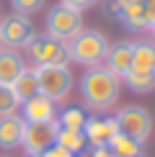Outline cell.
<instances>
[{
    "mask_svg": "<svg viewBox=\"0 0 155 157\" xmlns=\"http://www.w3.org/2000/svg\"><path fill=\"white\" fill-rule=\"evenodd\" d=\"M96 3H98V0H60V5H67V8H73V10H78V13L93 8Z\"/></svg>",
    "mask_w": 155,
    "mask_h": 157,
    "instance_id": "cell-23",
    "label": "cell"
},
{
    "mask_svg": "<svg viewBox=\"0 0 155 157\" xmlns=\"http://www.w3.org/2000/svg\"><path fill=\"white\" fill-rule=\"evenodd\" d=\"M67 44V54L70 59L83 64V67H98V64L106 59V52H109V39L101 34V31H93V29H83L70 39Z\"/></svg>",
    "mask_w": 155,
    "mask_h": 157,
    "instance_id": "cell-2",
    "label": "cell"
},
{
    "mask_svg": "<svg viewBox=\"0 0 155 157\" xmlns=\"http://www.w3.org/2000/svg\"><path fill=\"white\" fill-rule=\"evenodd\" d=\"M23 126H26V121L18 113L0 116V149H16V147H21Z\"/></svg>",
    "mask_w": 155,
    "mask_h": 157,
    "instance_id": "cell-11",
    "label": "cell"
},
{
    "mask_svg": "<svg viewBox=\"0 0 155 157\" xmlns=\"http://www.w3.org/2000/svg\"><path fill=\"white\" fill-rule=\"evenodd\" d=\"M132 70L155 75V44H147V41H137V44H134V52H132Z\"/></svg>",
    "mask_w": 155,
    "mask_h": 157,
    "instance_id": "cell-15",
    "label": "cell"
},
{
    "mask_svg": "<svg viewBox=\"0 0 155 157\" xmlns=\"http://www.w3.org/2000/svg\"><path fill=\"white\" fill-rule=\"evenodd\" d=\"M57 121H60L62 129H83V124H85V113H83V108H65Z\"/></svg>",
    "mask_w": 155,
    "mask_h": 157,
    "instance_id": "cell-21",
    "label": "cell"
},
{
    "mask_svg": "<svg viewBox=\"0 0 155 157\" xmlns=\"http://www.w3.org/2000/svg\"><path fill=\"white\" fill-rule=\"evenodd\" d=\"M39 80V93L47 95L49 101H65L73 90V75L67 64H36L34 67Z\"/></svg>",
    "mask_w": 155,
    "mask_h": 157,
    "instance_id": "cell-3",
    "label": "cell"
},
{
    "mask_svg": "<svg viewBox=\"0 0 155 157\" xmlns=\"http://www.w3.org/2000/svg\"><path fill=\"white\" fill-rule=\"evenodd\" d=\"M39 157H75L73 152H70V149H65V147H60V144H52L49 149H44L42 155Z\"/></svg>",
    "mask_w": 155,
    "mask_h": 157,
    "instance_id": "cell-24",
    "label": "cell"
},
{
    "mask_svg": "<svg viewBox=\"0 0 155 157\" xmlns=\"http://www.w3.org/2000/svg\"><path fill=\"white\" fill-rule=\"evenodd\" d=\"M0 49H3V39H0Z\"/></svg>",
    "mask_w": 155,
    "mask_h": 157,
    "instance_id": "cell-29",
    "label": "cell"
},
{
    "mask_svg": "<svg viewBox=\"0 0 155 157\" xmlns=\"http://www.w3.org/2000/svg\"><path fill=\"white\" fill-rule=\"evenodd\" d=\"M26 157H39V155H26Z\"/></svg>",
    "mask_w": 155,
    "mask_h": 157,
    "instance_id": "cell-28",
    "label": "cell"
},
{
    "mask_svg": "<svg viewBox=\"0 0 155 157\" xmlns=\"http://www.w3.org/2000/svg\"><path fill=\"white\" fill-rule=\"evenodd\" d=\"M10 88H13V93H16V98H18L21 103H26L29 98L39 95V80H36V72L26 67L23 72L16 77V82H13Z\"/></svg>",
    "mask_w": 155,
    "mask_h": 157,
    "instance_id": "cell-16",
    "label": "cell"
},
{
    "mask_svg": "<svg viewBox=\"0 0 155 157\" xmlns=\"http://www.w3.org/2000/svg\"><path fill=\"white\" fill-rule=\"evenodd\" d=\"M83 134L90 147H106L119 134V126H116V119H85Z\"/></svg>",
    "mask_w": 155,
    "mask_h": 157,
    "instance_id": "cell-8",
    "label": "cell"
},
{
    "mask_svg": "<svg viewBox=\"0 0 155 157\" xmlns=\"http://www.w3.org/2000/svg\"><path fill=\"white\" fill-rule=\"evenodd\" d=\"M57 132H60V121L57 119L26 124L21 147L26 149V155H42L44 149H49L52 144H57Z\"/></svg>",
    "mask_w": 155,
    "mask_h": 157,
    "instance_id": "cell-6",
    "label": "cell"
},
{
    "mask_svg": "<svg viewBox=\"0 0 155 157\" xmlns=\"http://www.w3.org/2000/svg\"><path fill=\"white\" fill-rule=\"evenodd\" d=\"M88 157H111V149H109V147H90V155Z\"/></svg>",
    "mask_w": 155,
    "mask_h": 157,
    "instance_id": "cell-26",
    "label": "cell"
},
{
    "mask_svg": "<svg viewBox=\"0 0 155 157\" xmlns=\"http://www.w3.org/2000/svg\"><path fill=\"white\" fill-rule=\"evenodd\" d=\"M119 90H121V80L103 64L88 67V72L80 77V93L90 111H109L111 106H116Z\"/></svg>",
    "mask_w": 155,
    "mask_h": 157,
    "instance_id": "cell-1",
    "label": "cell"
},
{
    "mask_svg": "<svg viewBox=\"0 0 155 157\" xmlns=\"http://www.w3.org/2000/svg\"><path fill=\"white\" fill-rule=\"evenodd\" d=\"M150 31H153V39H155V23H153V26H150Z\"/></svg>",
    "mask_w": 155,
    "mask_h": 157,
    "instance_id": "cell-27",
    "label": "cell"
},
{
    "mask_svg": "<svg viewBox=\"0 0 155 157\" xmlns=\"http://www.w3.org/2000/svg\"><path fill=\"white\" fill-rule=\"evenodd\" d=\"M34 26L26 16H8L0 21V39H3L5 49H23L29 44V39L34 36Z\"/></svg>",
    "mask_w": 155,
    "mask_h": 157,
    "instance_id": "cell-7",
    "label": "cell"
},
{
    "mask_svg": "<svg viewBox=\"0 0 155 157\" xmlns=\"http://www.w3.org/2000/svg\"><path fill=\"white\" fill-rule=\"evenodd\" d=\"M111 157H114V155H111Z\"/></svg>",
    "mask_w": 155,
    "mask_h": 157,
    "instance_id": "cell-30",
    "label": "cell"
},
{
    "mask_svg": "<svg viewBox=\"0 0 155 157\" xmlns=\"http://www.w3.org/2000/svg\"><path fill=\"white\" fill-rule=\"evenodd\" d=\"M26 70L23 57L18 54V49H0V85H13L16 77Z\"/></svg>",
    "mask_w": 155,
    "mask_h": 157,
    "instance_id": "cell-12",
    "label": "cell"
},
{
    "mask_svg": "<svg viewBox=\"0 0 155 157\" xmlns=\"http://www.w3.org/2000/svg\"><path fill=\"white\" fill-rule=\"evenodd\" d=\"M106 147L111 149L114 157H142V144L129 139V136H124V134H116Z\"/></svg>",
    "mask_w": 155,
    "mask_h": 157,
    "instance_id": "cell-17",
    "label": "cell"
},
{
    "mask_svg": "<svg viewBox=\"0 0 155 157\" xmlns=\"http://www.w3.org/2000/svg\"><path fill=\"white\" fill-rule=\"evenodd\" d=\"M142 10H145V21H147V29L155 23V0H142Z\"/></svg>",
    "mask_w": 155,
    "mask_h": 157,
    "instance_id": "cell-25",
    "label": "cell"
},
{
    "mask_svg": "<svg viewBox=\"0 0 155 157\" xmlns=\"http://www.w3.org/2000/svg\"><path fill=\"white\" fill-rule=\"evenodd\" d=\"M119 3H121V10L116 18L129 31H145L147 21H145V10H142V0H119Z\"/></svg>",
    "mask_w": 155,
    "mask_h": 157,
    "instance_id": "cell-14",
    "label": "cell"
},
{
    "mask_svg": "<svg viewBox=\"0 0 155 157\" xmlns=\"http://www.w3.org/2000/svg\"><path fill=\"white\" fill-rule=\"evenodd\" d=\"M21 108V101L16 98L10 85H0V116H10V113H18Z\"/></svg>",
    "mask_w": 155,
    "mask_h": 157,
    "instance_id": "cell-20",
    "label": "cell"
},
{
    "mask_svg": "<svg viewBox=\"0 0 155 157\" xmlns=\"http://www.w3.org/2000/svg\"><path fill=\"white\" fill-rule=\"evenodd\" d=\"M121 82H124L132 93H150V90H155V75H150V72L129 70V72L121 77Z\"/></svg>",
    "mask_w": 155,
    "mask_h": 157,
    "instance_id": "cell-19",
    "label": "cell"
},
{
    "mask_svg": "<svg viewBox=\"0 0 155 157\" xmlns=\"http://www.w3.org/2000/svg\"><path fill=\"white\" fill-rule=\"evenodd\" d=\"M70 54H67V44L57 41V39L42 36V47H39V57L36 64H67Z\"/></svg>",
    "mask_w": 155,
    "mask_h": 157,
    "instance_id": "cell-13",
    "label": "cell"
},
{
    "mask_svg": "<svg viewBox=\"0 0 155 157\" xmlns=\"http://www.w3.org/2000/svg\"><path fill=\"white\" fill-rule=\"evenodd\" d=\"M21 108H23V113H21V119L26 124H36V121H52L54 119V101H49L47 95H34V98H29L26 103H21Z\"/></svg>",
    "mask_w": 155,
    "mask_h": 157,
    "instance_id": "cell-10",
    "label": "cell"
},
{
    "mask_svg": "<svg viewBox=\"0 0 155 157\" xmlns=\"http://www.w3.org/2000/svg\"><path fill=\"white\" fill-rule=\"evenodd\" d=\"M78 31H83V13L67 5H54L47 13V36L57 41H70Z\"/></svg>",
    "mask_w": 155,
    "mask_h": 157,
    "instance_id": "cell-5",
    "label": "cell"
},
{
    "mask_svg": "<svg viewBox=\"0 0 155 157\" xmlns=\"http://www.w3.org/2000/svg\"><path fill=\"white\" fill-rule=\"evenodd\" d=\"M114 119H116V126H119V134L140 142V144L147 142V136L153 134V116L142 106H124L119 108V113Z\"/></svg>",
    "mask_w": 155,
    "mask_h": 157,
    "instance_id": "cell-4",
    "label": "cell"
},
{
    "mask_svg": "<svg viewBox=\"0 0 155 157\" xmlns=\"http://www.w3.org/2000/svg\"><path fill=\"white\" fill-rule=\"evenodd\" d=\"M10 5L18 16H31V13L44 8V0H10Z\"/></svg>",
    "mask_w": 155,
    "mask_h": 157,
    "instance_id": "cell-22",
    "label": "cell"
},
{
    "mask_svg": "<svg viewBox=\"0 0 155 157\" xmlns=\"http://www.w3.org/2000/svg\"><path fill=\"white\" fill-rule=\"evenodd\" d=\"M132 52H134V44H132V41L111 44V47H109V52H106V59H103V62H106L103 67L111 70V72L121 80V77L132 70Z\"/></svg>",
    "mask_w": 155,
    "mask_h": 157,
    "instance_id": "cell-9",
    "label": "cell"
},
{
    "mask_svg": "<svg viewBox=\"0 0 155 157\" xmlns=\"http://www.w3.org/2000/svg\"><path fill=\"white\" fill-rule=\"evenodd\" d=\"M57 144L65 147V149H70L73 155L78 152H83L85 149V134H83V129H62L60 126V132H57Z\"/></svg>",
    "mask_w": 155,
    "mask_h": 157,
    "instance_id": "cell-18",
    "label": "cell"
}]
</instances>
